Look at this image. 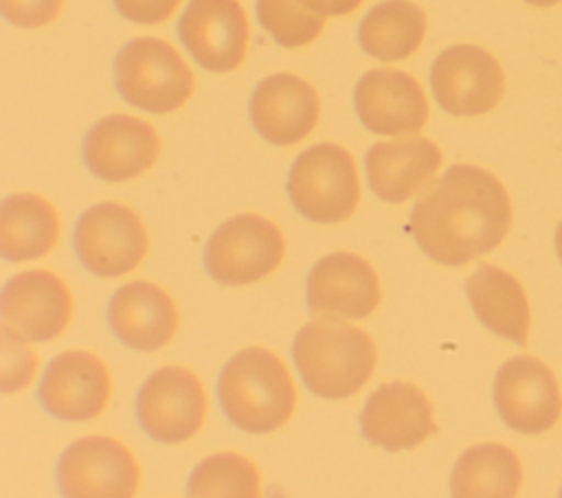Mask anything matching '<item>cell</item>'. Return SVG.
<instances>
[{"label":"cell","mask_w":562,"mask_h":498,"mask_svg":"<svg viewBox=\"0 0 562 498\" xmlns=\"http://www.w3.org/2000/svg\"><path fill=\"white\" fill-rule=\"evenodd\" d=\"M512 226L501 180L474 165H452L413 206L408 233L432 261L465 265L494 250Z\"/></svg>","instance_id":"obj_1"},{"label":"cell","mask_w":562,"mask_h":498,"mask_svg":"<svg viewBox=\"0 0 562 498\" xmlns=\"http://www.w3.org/2000/svg\"><path fill=\"white\" fill-rule=\"evenodd\" d=\"M217 399L235 428L248 434H268L292 417L296 391L277 353L246 347L222 369Z\"/></svg>","instance_id":"obj_2"},{"label":"cell","mask_w":562,"mask_h":498,"mask_svg":"<svg viewBox=\"0 0 562 498\" xmlns=\"http://www.w3.org/2000/svg\"><path fill=\"white\" fill-rule=\"evenodd\" d=\"M292 358L301 380L316 397L345 399L369 382L378 353L367 331L331 316L299 329Z\"/></svg>","instance_id":"obj_3"},{"label":"cell","mask_w":562,"mask_h":498,"mask_svg":"<svg viewBox=\"0 0 562 498\" xmlns=\"http://www.w3.org/2000/svg\"><path fill=\"white\" fill-rule=\"evenodd\" d=\"M116 90L134 107L167 114L193 94V72L180 53L158 37H134L114 59Z\"/></svg>","instance_id":"obj_4"},{"label":"cell","mask_w":562,"mask_h":498,"mask_svg":"<svg viewBox=\"0 0 562 498\" xmlns=\"http://www.w3.org/2000/svg\"><path fill=\"white\" fill-rule=\"evenodd\" d=\"M288 195L294 208L316 224L347 219L360 200V180L351 154L334 143L307 147L290 167Z\"/></svg>","instance_id":"obj_5"},{"label":"cell","mask_w":562,"mask_h":498,"mask_svg":"<svg viewBox=\"0 0 562 498\" xmlns=\"http://www.w3.org/2000/svg\"><path fill=\"white\" fill-rule=\"evenodd\" d=\"M283 235L263 215L241 213L220 224L204 246V268L222 285L268 276L283 259Z\"/></svg>","instance_id":"obj_6"},{"label":"cell","mask_w":562,"mask_h":498,"mask_svg":"<svg viewBox=\"0 0 562 498\" xmlns=\"http://www.w3.org/2000/svg\"><path fill=\"white\" fill-rule=\"evenodd\" d=\"M72 246L88 272L114 279L132 272L143 261L147 230L132 208L119 202H101L77 219Z\"/></svg>","instance_id":"obj_7"},{"label":"cell","mask_w":562,"mask_h":498,"mask_svg":"<svg viewBox=\"0 0 562 498\" xmlns=\"http://www.w3.org/2000/svg\"><path fill=\"white\" fill-rule=\"evenodd\" d=\"M206 395L195 373L169 364L154 371L136 395V419L158 443H182L204 421Z\"/></svg>","instance_id":"obj_8"},{"label":"cell","mask_w":562,"mask_h":498,"mask_svg":"<svg viewBox=\"0 0 562 498\" xmlns=\"http://www.w3.org/2000/svg\"><path fill=\"white\" fill-rule=\"evenodd\" d=\"M138 483L136 459L112 437L77 439L57 461V485L68 498H130Z\"/></svg>","instance_id":"obj_9"},{"label":"cell","mask_w":562,"mask_h":498,"mask_svg":"<svg viewBox=\"0 0 562 498\" xmlns=\"http://www.w3.org/2000/svg\"><path fill=\"white\" fill-rule=\"evenodd\" d=\"M430 88L448 114L479 116L501 101L505 77L501 64L485 48L454 44L432 61Z\"/></svg>","instance_id":"obj_10"},{"label":"cell","mask_w":562,"mask_h":498,"mask_svg":"<svg viewBox=\"0 0 562 498\" xmlns=\"http://www.w3.org/2000/svg\"><path fill=\"white\" fill-rule=\"evenodd\" d=\"M494 406L505 426L520 434L549 430L562 412L555 377L533 355H516L501 364L494 377Z\"/></svg>","instance_id":"obj_11"},{"label":"cell","mask_w":562,"mask_h":498,"mask_svg":"<svg viewBox=\"0 0 562 498\" xmlns=\"http://www.w3.org/2000/svg\"><path fill=\"white\" fill-rule=\"evenodd\" d=\"M248 18L237 0H189L178 20V37L198 66L228 72L248 50Z\"/></svg>","instance_id":"obj_12"},{"label":"cell","mask_w":562,"mask_h":498,"mask_svg":"<svg viewBox=\"0 0 562 498\" xmlns=\"http://www.w3.org/2000/svg\"><path fill=\"white\" fill-rule=\"evenodd\" d=\"M37 397L44 410L61 421L94 419L110 399L108 366L90 351H64L48 362Z\"/></svg>","instance_id":"obj_13"},{"label":"cell","mask_w":562,"mask_h":498,"mask_svg":"<svg viewBox=\"0 0 562 498\" xmlns=\"http://www.w3.org/2000/svg\"><path fill=\"white\" fill-rule=\"evenodd\" d=\"M88 171L108 182H123L145 173L160 154L156 129L130 114L99 118L81 145Z\"/></svg>","instance_id":"obj_14"},{"label":"cell","mask_w":562,"mask_h":498,"mask_svg":"<svg viewBox=\"0 0 562 498\" xmlns=\"http://www.w3.org/2000/svg\"><path fill=\"white\" fill-rule=\"evenodd\" d=\"M360 123L380 136L417 134L428 118V101L415 77L404 70L373 68L353 90Z\"/></svg>","instance_id":"obj_15"},{"label":"cell","mask_w":562,"mask_h":498,"mask_svg":"<svg viewBox=\"0 0 562 498\" xmlns=\"http://www.w3.org/2000/svg\"><path fill=\"white\" fill-rule=\"evenodd\" d=\"M248 116L263 140L288 147L310 136L316 127L321 101L312 83L299 75L274 72L255 86Z\"/></svg>","instance_id":"obj_16"},{"label":"cell","mask_w":562,"mask_h":498,"mask_svg":"<svg viewBox=\"0 0 562 498\" xmlns=\"http://www.w3.org/2000/svg\"><path fill=\"white\" fill-rule=\"evenodd\" d=\"M305 296L314 314L367 318L380 305V279L367 259L340 250L312 265Z\"/></svg>","instance_id":"obj_17"},{"label":"cell","mask_w":562,"mask_h":498,"mask_svg":"<svg viewBox=\"0 0 562 498\" xmlns=\"http://www.w3.org/2000/svg\"><path fill=\"white\" fill-rule=\"evenodd\" d=\"M360 430L369 443L386 452L413 450L437 430L432 404L411 382L382 384L364 401Z\"/></svg>","instance_id":"obj_18"},{"label":"cell","mask_w":562,"mask_h":498,"mask_svg":"<svg viewBox=\"0 0 562 498\" xmlns=\"http://www.w3.org/2000/svg\"><path fill=\"white\" fill-rule=\"evenodd\" d=\"M2 320L33 342L57 338L72 314L66 283L48 270H26L11 276L0 298Z\"/></svg>","instance_id":"obj_19"},{"label":"cell","mask_w":562,"mask_h":498,"mask_svg":"<svg viewBox=\"0 0 562 498\" xmlns=\"http://www.w3.org/2000/svg\"><path fill=\"white\" fill-rule=\"evenodd\" d=\"M108 325L130 349L158 351L178 329V309L171 296L151 281L121 285L108 303Z\"/></svg>","instance_id":"obj_20"},{"label":"cell","mask_w":562,"mask_h":498,"mask_svg":"<svg viewBox=\"0 0 562 498\" xmlns=\"http://www.w3.org/2000/svg\"><path fill=\"white\" fill-rule=\"evenodd\" d=\"M439 165L441 151L428 138L375 143L364 156L369 189L391 204H400L424 189Z\"/></svg>","instance_id":"obj_21"},{"label":"cell","mask_w":562,"mask_h":498,"mask_svg":"<svg viewBox=\"0 0 562 498\" xmlns=\"http://www.w3.org/2000/svg\"><path fill=\"white\" fill-rule=\"evenodd\" d=\"M468 301L476 318L496 336L520 347L529 333V301L516 276L483 263L465 281Z\"/></svg>","instance_id":"obj_22"},{"label":"cell","mask_w":562,"mask_h":498,"mask_svg":"<svg viewBox=\"0 0 562 498\" xmlns=\"http://www.w3.org/2000/svg\"><path fill=\"white\" fill-rule=\"evenodd\" d=\"M59 237V217L48 200L13 193L0 206V254L7 261L44 257Z\"/></svg>","instance_id":"obj_23"},{"label":"cell","mask_w":562,"mask_h":498,"mask_svg":"<svg viewBox=\"0 0 562 498\" xmlns=\"http://www.w3.org/2000/svg\"><path fill=\"white\" fill-rule=\"evenodd\" d=\"M520 480V461L507 445L479 443L457 459L450 494L454 498H512Z\"/></svg>","instance_id":"obj_24"},{"label":"cell","mask_w":562,"mask_h":498,"mask_svg":"<svg viewBox=\"0 0 562 498\" xmlns=\"http://www.w3.org/2000/svg\"><path fill=\"white\" fill-rule=\"evenodd\" d=\"M426 35V13L408 0H384L360 20L358 42L380 61L411 57Z\"/></svg>","instance_id":"obj_25"},{"label":"cell","mask_w":562,"mask_h":498,"mask_svg":"<svg viewBox=\"0 0 562 498\" xmlns=\"http://www.w3.org/2000/svg\"><path fill=\"white\" fill-rule=\"evenodd\" d=\"M259 485V469L246 456L217 452L195 465L187 494L195 498H255Z\"/></svg>","instance_id":"obj_26"},{"label":"cell","mask_w":562,"mask_h":498,"mask_svg":"<svg viewBox=\"0 0 562 498\" xmlns=\"http://www.w3.org/2000/svg\"><path fill=\"white\" fill-rule=\"evenodd\" d=\"M257 20L283 48H299L316 39L325 15L310 11L301 0H257Z\"/></svg>","instance_id":"obj_27"},{"label":"cell","mask_w":562,"mask_h":498,"mask_svg":"<svg viewBox=\"0 0 562 498\" xmlns=\"http://www.w3.org/2000/svg\"><path fill=\"white\" fill-rule=\"evenodd\" d=\"M24 336L18 333L11 325L2 322V375L0 388L2 393H13L26 388L37 371V355L26 347L22 340Z\"/></svg>","instance_id":"obj_28"},{"label":"cell","mask_w":562,"mask_h":498,"mask_svg":"<svg viewBox=\"0 0 562 498\" xmlns=\"http://www.w3.org/2000/svg\"><path fill=\"white\" fill-rule=\"evenodd\" d=\"M64 0H0L7 22L20 29H40L53 22L61 11Z\"/></svg>","instance_id":"obj_29"},{"label":"cell","mask_w":562,"mask_h":498,"mask_svg":"<svg viewBox=\"0 0 562 498\" xmlns=\"http://www.w3.org/2000/svg\"><path fill=\"white\" fill-rule=\"evenodd\" d=\"M116 11L136 24H158L165 22L180 0H112Z\"/></svg>","instance_id":"obj_30"},{"label":"cell","mask_w":562,"mask_h":498,"mask_svg":"<svg viewBox=\"0 0 562 498\" xmlns=\"http://www.w3.org/2000/svg\"><path fill=\"white\" fill-rule=\"evenodd\" d=\"M310 11L321 15H347L356 11L362 0H301Z\"/></svg>","instance_id":"obj_31"},{"label":"cell","mask_w":562,"mask_h":498,"mask_svg":"<svg viewBox=\"0 0 562 498\" xmlns=\"http://www.w3.org/2000/svg\"><path fill=\"white\" fill-rule=\"evenodd\" d=\"M555 254H558V259L562 261V222H560L558 228H555Z\"/></svg>","instance_id":"obj_32"},{"label":"cell","mask_w":562,"mask_h":498,"mask_svg":"<svg viewBox=\"0 0 562 498\" xmlns=\"http://www.w3.org/2000/svg\"><path fill=\"white\" fill-rule=\"evenodd\" d=\"M525 2H529V4H533V7H553V4H558L560 0H525Z\"/></svg>","instance_id":"obj_33"},{"label":"cell","mask_w":562,"mask_h":498,"mask_svg":"<svg viewBox=\"0 0 562 498\" xmlns=\"http://www.w3.org/2000/svg\"><path fill=\"white\" fill-rule=\"evenodd\" d=\"M560 496H562V489H560Z\"/></svg>","instance_id":"obj_34"}]
</instances>
